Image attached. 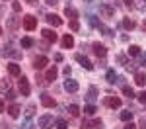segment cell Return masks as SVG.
<instances>
[{"label": "cell", "mask_w": 146, "mask_h": 129, "mask_svg": "<svg viewBox=\"0 0 146 129\" xmlns=\"http://www.w3.org/2000/svg\"><path fill=\"white\" fill-rule=\"evenodd\" d=\"M136 65H140V67H146V53L140 51V55H138V63Z\"/></svg>", "instance_id": "35"}, {"label": "cell", "mask_w": 146, "mask_h": 129, "mask_svg": "<svg viewBox=\"0 0 146 129\" xmlns=\"http://www.w3.org/2000/svg\"><path fill=\"white\" fill-rule=\"evenodd\" d=\"M6 100L14 102V100H16V92H14V90H8V92H6Z\"/></svg>", "instance_id": "39"}, {"label": "cell", "mask_w": 146, "mask_h": 129, "mask_svg": "<svg viewBox=\"0 0 146 129\" xmlns=\"http://www.w3.org/2000/svg\"><path fill=\"white\" fill-rule=\"evenodd\" d=\"M68 112H70V116H72V117L80 116V108L76 104H70V106H68Z\"/></svg>", "instance_id": "26"}, {"label": "cell", "mask_w": 146, "mask_h": 129, "mask_svg": "<svg viewBox=\"0 0 146 129\" xmlns=\"http://www.w3.org/2000/svg\"><path fill=\"white\" fill-rule=\"evenodd\" d=\"M70 29H72V31H78V29H80L78 20H72V22H70Z\"/></svg>", "instance_id": "38"}, {"label": "cell", "mask_w": 146, "mask_h": 129, "mask_svg": "<svg viewBox=\"0 0 146 129\" xmlns=\"http://www.w3.org/2000/svg\"><path fill=\"white\" fill-rule=\"evenodd\" d=\"M0 35H2V27H0Z\"/></svg>", "instance_id": "52"}, {"label": "cell", "mask_w": 146, "mask_h": 129, "mask_svg": "<svg viewBox=\"0 0 146 129\" xmlns=\"http://www.w3.org/2000/svg\"><path fill=\"white\" fill-rule=\"evenodd\" d=\"M78 88H80V84L76 80H70V78L64 80V90L66 92H78Z\"/></svg>", "instance_id": "12"}, {"label": "cell", "mask_w": 146, "mask_h": 129, "mask_svg": "<svg viewBox=\"0 0 146 129\" xmlns=\"http://www.w3.org/2000/svg\"><path fill=\"white\" fill-rule=\"evenodd\" d=\"M2 112H6V106H4V102H2V98H0V114Z\"/></svg>", "instance_id": "49"}, {"label": "cell", "mask_w": 146, "mask_h": 129, "mask_svg": "<svg viewBox=\"0 0 146 129\" xmlns=\"http://www.w3.org/2000/svg\"><path fill=\"white\" fill-rule=\"evenodd\" d=\"M125 6L127 8H135V0H125Z\"/></svg>", "instance_id": "45"}, {"label": "cell", "mask_w": 146, "mask_h": 129, "mask_svg": "<svg viewBox=\"0 0 146 129\" xmlns=\"http://www.w3.org/2000/svg\"><path fill=\"white\" fill-rule=\"evenodd\" d=\"M107 82H109V84H115V82H117V74H115V70H107Z\"/></svg>", "instance_id": "28"}, {"label": "cell", "mask_w": 146, "mask_h": 129, "mask_svg": "<svg viewBox=\"0 0 146 129\" xmlns=\"http://www.w3.org/2000/svg\"><path fill=\"white\" fill-rule=\"evenodd\" d=\"M41 35H43V39H45V41H49V43H55V41H58V35H56L53 29H49V27L41 29Z\"/></svg>", "instance_id": "7"}, {"label": "cell", "mask_w": 146, "mask_h": 129, "mask_svg": "<svg viewBox=\"0 0 146 129\" xmlns=\"http://www.w3.org/2000/svg\"><path fill=\"white\" fill-rule=\"evenodd\" d=\"M55 61H56V63H60V61H62V55H60V53H56V55H55Z\"/></svg>", "instance_id": "50"}, {"label": "cell", "mask_w": 146, "mask_h": 129, "mask_svg": "<svg viewBox=\"0 0 146 129\" xmlns=\"http://www.w3.org/2000/svg\"><path fill=\"white\" fill-rule=\"evenodd\" d=\"M123 27H125V29H129V31H131V29H135V27H136L135 20H131V18H125V20H123Z\"/></svg>", "instance_id": "23"}, {"label": "cell", "mask_w": 146, "mask_h": 129, "mask_svg": "<svg viewBox=\"0 0 146 129\" xmlns=\"http://www.w3.org/2000/svg\"><path fill=\"white\" fill-rule=\"evenodd\" d=\"M8 72H10L12 76H20L22 69H20V65H16V63H10V65H8Z\"/></svg>", "instance_id": "21"}, {"label": "cell", "mask_w": 146, "mask_h": 129, "mask_svg": "<svg viewBox=\"0 0 146 129\" xmlns=\"http://www.w3.org/2000/svg\"><path fill=\"white\" fill-rule=\"evenodd\" d=\"M22 129H33V123H31V121L27 119V121H25V123L22 125Z\"/></svg>", "instance_id": "43"}, {"label": "cell", "mask_w": 146, "mask_h": 129, "mask_svg": "<svg viewBox=\"0 0 146 129\" xmlns=\"http://www.w3.org/2000/svg\"><path fill=\"white\" fill-rule=\"evenodd\" d=\"M98 94H100V90H98L96 86H90V90H88V94H86V100H88L90 104H94V102L98 100Z\"/></svg>", "instance_id": "15"}, {"label": "cell", "mask_w": 146, "mask_h": 129, "mask_svg": "<svg viewBox=\"0 0 146 129\" xmlns=\"http://www.w3.org/2000/svg\"><path fill=\"white\" fill-rule=\"evenodd\" d=\"M135 6L140 12H146V0H135Z\"/></svg>", "instance_id": "33"}, {"label": "cell", "mask_w": 146, "mask_h": 129, "mask_svg": "<svg viewBox=\"0 0 146 129\" xmlns=\"http://www.w3.org/2000/svg\"><path fill=\"white\" fill-rule=\"evenodd\" d=\"M105 104L109 106V108H113V110H115V108H121V104H123V102H121V98H117V96H107Z\"/></svg>", "instance_id": "13"}, {"label": "cell", "mask_w": 146, "mask_h": 129, "mask_svg": "<svg viewBox=\"0 0 146 129\" xmlns=\"http://www.w3.org/2000/svg\"><path fill=\"white\" fill-rule=\"evenodd\" d=\"M92 51L101 59H105V55H107V49H105L103 45H100V43H94V45H92Z\"/></svg>", "instance_id": "14"}, {"label": "cell", "mask_w": 146, "mask_h": 129, "mask_svg": "<svg viewBox=\"0 0 146 129\" xmlns=\"http://www.w3.org/2000/svg\"><path fill=\"white\" fill-rule=\"evenodd\" d=\"M88 22H90L92 27H98V25H100V22L96 20V16H88Z\"/></svg>", "instance_id": "37"}, {"label": "cell", "mask_w": 146, "mask_h": 129, "mask_svg": "<svg viewBox=\"0 0 146 129\" xmlns=\"http://www.w3.org/2000/svg\"><path fill=\"white\" fill-rule=\"evenodd\" d=\"M117 63H121V65H123V67H127V65H129V59L125 57V55H117Z\"/></svg>", "instance_id": "36"}, {"label": "cell", "mask_w": 146, "mask_h": 129, "mask_svg": "<svg viewBox=\"0 0 146 129\" xmlns=\"http://www.w3.org/2000/svg\"><path fill=\"white\" fill-rule=\"evenodd\" d=\"M18 88H20V92H22V96H29V92H31V86H29V80H27L25 76H20V80H18Z\"/></svg>", "instance_id": "4"}, {"label": "cell", "mask_w": 146, "mask_h": 129, "mask_svg": "<svg viewBox=\"0 0 146 129\" xmlns=\"http://www.w3.org/2000/svg\"><path fill=\"white\" fill-rule=\"evenodd\" d=\"M0 90H2V92H8V90H10V80H8V78H4V80L0 82Z\"/></svg>", "instance_id": "32"}, {"label": "cell", "mask_w": 146, "mask_h": 129, "mask_svg": "<svg viewBox=\"0 0 146 129\" xmlns=\"http://www.w3.org/2000/svg\"><path fill=\"white\" fill-rule=\"evenodd\" d=\"M98 29H100V31H101L103 35H111V33H113L111 29H109V27H105L103 23H100V25H98Z\"/></svg>", "instance_id": "34"}, {"label": "cell", "mask_w": 146, "mask_h": 129, "mask_svg": "<svg viewBox=\"0 0 146 129\" xmlns=\"http://www.w3.org/2000/svg\"><path fill=\"white\" fill-rule=\"evenodd\" d=\"M47 65H49V59H47L45 55H39V57H35V59H33V69H35V70L45 69Z\"/></svg>", "instance_id": "8"}, {"label": "cell", "mask_w": 146, "mask_h": 129, "mask_svg": "<svg viewBox=\"0 0 146 129\" xmlns=\"http://www.w3.org/2000/svg\"><path fill=\"white\" fill-rule=\"evenodd\" d=\"M6 112L10 114V117H14V119H16V117L20 116V112H22V110H20V106H18V104H12L10 108L6 110Z\"/></svg>", "instance_id": "22"}, {"label": "cell", "mask_w": 146, "mask_h": 129, "mask_svg": "<svg viewBox=\"0 0 146 129\" xmlns=\"http://www.w3.org/2000/svg\"><path fill=\"white\" fill-rule=\"evenodd\" d=\"M45 4H49V6H56L58 0H45Z\"/></svg>", "instance_id": "47"}, {"label": "cell", "mask_w": 146, "mask_h": 129, "mask_svg": "<svg viewBox=\"0 0 146 129\" xmlns=\"http://www.w3.org/2000/svg\"><path fill=\"white\" fill-rule=\"evenodd\" d=\"M25 2H29V4H37V0H25Z\"/></svg>", "instance_id": "51"}, {"label": "cell", "mask_w": 146, "mask_h": 129, "mask_svg": "<svg viewBox=\"0 0 146 129\" xmlns=\"http://www.w3.org/2000/svg\"><path fill=\"white\" fill-rule=\"evenodd\" d=\"M123 94L127 96V98H129V100H133V98L136 96V94H135V90H133L131 86H123Z\"/></svg>", "instance_id": "25"}, {"label": "cell", "mask_w": 146, "mask_h": 129, "mask_svg": "<svg viewBox=\"0 0 146 129\" xmlns=\"http://www.w3.org/2000/svg\"><path fill=\"white\" fill-rule=\"evenodd\" d=\"M101 127H103L101 119H82V123H80V129H101Z\"/></svg>", "instance_id": "2"}, {"label": "cell", "mask_w": 146, "mask_h": 129, "mask_svg": "<svg viewBox=\"0 0 146 129\" xmlns=\"http://www.w3.org/2000/svg\"><path fill=\"white\" fill-rule=\"evenodd\" d=\"M22 23V20L18 18V16H10L8 20H6V25L10 27V29H18V25Z\"/></svg>", "instance_id": "18"}, {"label": "cell", "mask_w": 146, "mask_h": 129, "mask_svg": "<svg viewBox=\"0 0 146 129\" xmlns=\"http://www.w3.org/2000/svg\"><path fill=\"white\" fill-rule=\"evenodd\" d=\"M4 57L20 59V57H22V51H18V49H14L12 45H8V47H4Z\"/></svg>", "instance_id": "10"}, {"label": "cell", "mask_w": 146, "mask_h": 129, "mask_svg": "<svg viewBox=\"0 0 146 129\" xmlns=\"http://www.w3.org/2000/svg\"><path fill=\"white\" fill-rule=\"evenodd\" d=\"M70 72H72V69H70V67H68V65H66V67H64V74H66V78H68V76H70Z\"/></svg>", "instance_id": "48"}, {"label": "cell", "mask_w": 146, "mask_h": 129, "mask_svg": "<svg viewBox=\"0 0 146 129\" xmlns=\"http://www.w3.org/2000/svg\"><path fill=\"white\" fill-rule=\"evenodd\" d=\"M123 129H138V127H136L135 123H129V121H127V125H125Z\"/></svg>", "instance_id": "46"}, {"label": "cell", "mask_w": 146, "mask_h": 129, "mask_svg": "<svg viewBox=\"0 0 146 129\" xmlns=\"http://www.w3.org/2000/svg\"><path fill=\"white\" fill-rule=\"evenodd\" d=\"M129 55H131V57H138V55H140V47L138 45H131L129 47Z\"/></svg>", "instance_id": "27"}, {"label": "cell", "mask_w": 146, "mask_h": 129, "mask_svg": "<svg viewBox=\"0 0 146 129\" xmlns=\"http://www.w3.org/2000/svg\"><path fill=\"white\" fill-rule=\"evenodd\" d=\"M41 104L45 106V108H55L56 102H55V98H51V94L43 92V94H41Z\"/></svg>", "instance_id": "9"}, {"label": "cell", "mask_w": 146, "mask_h": 129, "mask_svg": "<svg viewBox=\"0 0 146 129\" xmlns=\"http://www.w3.org/2000/svg\"><path fill=\"white\" fill-rule=\"evenodd\" d=\"M136 98H138V102H140V104H146V90H144V92H140Z\"/></svg>", "instance_id": "40"}, {"label": "cell", "mask_w": 146, "mask_h": 129, "mask_svg": "<svg viewBox=\"0 0 146 129\" xmlns=\"http://www.w3.org/2000/svg\"><path fill=\"white\" fill-rule=\"evenodd\" d=\"M23 27H25L27 31H33L35 27H37V18L31 16V14H25V16H23Z\"/></svg>", "instance_id": "3"}, {"label": "cell", "mask_w": 146, "mask_h": 129, "mask_svg": "<svg viewBox=\"0 0 146 129\" xmlns=\"http://www.w3.org/2000/svg\"><path fill=\"white\" fill-rule=\"evenodd\" d=\"M76 61H78V63H80V65H82V67H84L86 70H92V69H94V65H92V61H90V59H88V57H84V55H80V53L76 55Z\"/></svg>", "instance_id": "11"}, {"label": "cell", "mask_w": 146, "mask_h": 129, "mask_svg": "<svg viewBox=\"0 0 146 129\" xmlns=\"http://www.w3.org/2000/svg\"><path fill=\"white\" fill-rule=\"evenodd\" d=\"M12 10H14V12H20V10H22V4L14 0V2H12Z\"/></svg>", "instance_id": "41"}, {"label": "cell", "mask_w": 146, "mask_h": 129, "mask_svg": "<svg viewBox=\"0 0 146 129\" xmlns=\"http://www.w3.org/2000/svg\"><path fill=\"white\" fill-rule=\"evenodd\" d=\"M96 112H98V110H96V106H94V104H88L86 108H84V114H86V116H94Z\"/></svg>", "instance_id": "29"}, {"label": "cell", "mask_w": 146, "mask_h": 129, "mask_svg": "<svg viewBox=\"0 0 146 129\" xmlns=\"http://www.w3.org/2000/svg\"><path fill=\"white\" fill-rule=\"evenodd\" d=\"M33 110H35V106H27V112H25V116L31 117V116H33Z\"/></svg>", "instance_id": "42"}, {"label": "cell", "mask_w": 146, "mask_h": 129, "mask_svg": "<svg viewBox=\"0 0 146 129\" xmlns=\"http://www.w3.org/2000/svg\"><path fill=\"white\" fill-rule=\"evenodd\" d=\"M60 45L64 47V49H70V47H74V37H72L70 33L62 35V39H60Z\"/></svg>", "instance_id": "16"}, {"label": "cell", "mask_w": 146, "mask_h": 129, "mask_svg": "<svg viewBox=\"0 0 146 129\" xmlns=\"http://www.w3.org/2000/svg\"><path fill=\"white\" fill-rule=\"evenodd\" d=\"M4 2H6V0H4Z\"/></svg>", "instance_id": "53"}, {"label": "cell", "mask_w": 146, "mask_h": 129, "mask_svg": "<svg viewBox=\"0 0 146 129\" xmlns=\"http://www.w3.org/2000/svg\"><path fill=\"white\" fill-rule=\"evenodd\" d=\"M121 119H123V121H131V119H133V112H131V110L121 112Z\"/></svg>", "instance_id": "30"}, {"label": "cell", "mask_w": 146, "mask_h": 129, "mask_svg": "<svg viewBox=\"0 0 146 129\" xmlns=\"http://www.w3.org/2000/svg\"><path fill=\"white\" fill-rule=\"evenodd\" d=\"M64 14H66L70 20H76V18H78V10H76L74 6H66V8H64Z\"/></svg>", "instance_id": "20"}, {"label": "cell", "mask_w": 146, "mask_h": 129, "mask_svg": "<svg viewBox=\"0 0 146 129\" xmlns=\"http://www.w3.org/2000/svg\"><path fill=\"white\" fill-rule=\"evenodd\" d=\"M56 74H58V70H56V67L53 65L51 69L47 70V76H45V80H47V82H53V80L56 78Z\"/></svg>", "instance_id": "19"}, {"label": "cell", "mask_w": 146, "mask_h": 129, "mask_svg": "<svg viewBox=\"0 0 146 129\" xmlns=\"http://www.w3.org/2000/svg\"><path fill=\"white\" fill-rule=\"evenodd\" d=\"M45 20H47V23H49V25H53V27H60V25H62V18H60V16H56V14H47Z\"/></svg>", "instance_id": "6"}, {"label": "cell", "mask_w": 146, "mask_h": 129, "mask_svg": "<svg viewBox=\"0 0 146 129\" xmlns=\"http://www.w3.org/2000/svg\"><path fill=\"white\" fill-rule=\"evenodd\" d=\"M33 43H35V41L31 39V37H23V39H22V47H23V49H27V47H31Z\"/></svg>", "instance_id": "31"}, {"label": "cell", "mask_w": 146, "mask_h": 129, "mask_svg": "<svg viewBox=\"0 0 146 129\" xmlns=\"http://www.w3.org/2000/svg\"><path fill=\"white\" fill-rule=\"evenodd\" d=\"M138 129H146V117H140V123H138Z\"/></svg>", "instance_id": "44"}, {"label": "cell", "mask_w": 146, "mask_h": 129, "mask_svg": "<svg viewBox=\"0 0 146 129\" xmlns=\"http://www.w3.org/2000/svg\"><path fill=\"white\" fill-rule=\"evenodd\" d=\"M55 127L56 129H66L68 127V121H66V119H62V117H58V119H55Z\"/></svg>", "instance_id": "24"}, {"label": "cell", "mask_w": 146, "mask_h": 129, "mask_svg": "<svg viewBox=\"0 0 146 129\" xmlns=\"http://www.w3.org/2000/svg\"><path fill=\"white\" fill-rule=\"evenodd\" d=\"M100 14L103 16V18H113L115 8H113L111 4H107V2H101V4H100Z\"/></svg>", "instance_id": "5"}, {"label": "cell", "mask_w": 146, "mask_h": 129, "mask_svg": "<svg viewBox=\"0 0 146 129\" xmlns=\"http://www.w3.org/2000/svg\"><path fill=\"white\" fill-rule=\"evenodd\" d=\"M135 84H136V86H144V84H146V72L136 70V72H135Z\"/></svg>", "instance_id": "17"}, {"label": "cell", "mask_w": 146, "mask_h": 129, "mask_svg": "<svg viewBox=\"0 0 146 129\" xmlns=\"http://www.w3.org/2000/svg\"><path fill=\"white\" fill-rule=\"evenodd\" d=\"M37 125H39L41 129H53L55 119H53V116H51V114H45V116H41L39 119H37Z\"/></svg>", "instance_id": "1"}]
</instances>
